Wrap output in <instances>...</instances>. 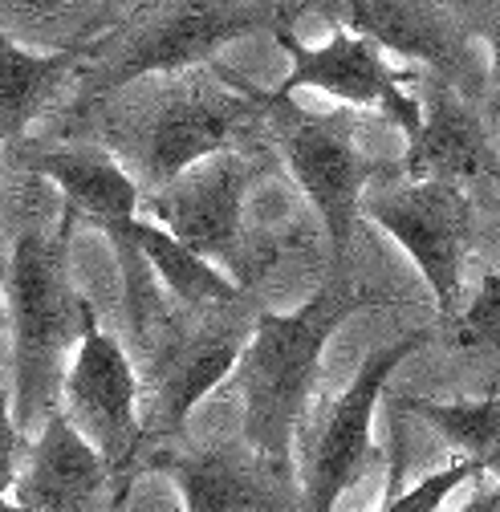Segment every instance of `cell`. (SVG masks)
I'll list each match as a JSON object with an SVG mask.
<instances>
[{"mask_svg":"<svg viewBox=\"0 0 500 512\" xmlns=\"http://www.w3.org/2000/svg\"><path fill=\"white\" fill-rule=\"evenodd\" d=\"M374 305H379V297L366 285H358L350 269L342 273L330 269L326 285L301 309L293 313L261 309L257 330L232 374V387L244 399L240 439L257 456L293 468V443L318 391L326 342L338 334L346 317Z\"/></svg>","mask_w":500,"mask_h":512,"instance_id":"6da1fadb","label":"cell"},{"mask_svg":"<svg viewBox=\"0 0 500 512\" xmlns=\"http://www.w3.org/2000/svg\"><path fill=\"white\" fill-rule=\"evenodd\" d=\"M110 143V155L151 196L216 155L269 147V94L208 61L196 78L151 94L127 126H110Z\"/></svg>","mask_w":500,"mask_h":512,"instance_id":"7a4b0ae2","label":"cell"},{"mask_svg":"<svg viewBox=\"0 0 500 512\" xmlns=\"http://www.w3.org/2000/svg\"><path fill=\"white\" fill-rule=\"evenodd\" d=\"M74 216L61 212L49 228L25 224L9 252L5 297L13 317V419L29 435L61 407L66 387V346L82 342L86 297L70 281Z\"/></svg>","mask_w":500,"mask_h":512,"instance_id":"3957f363","label":"cell"},{"mask_svg":"<svg viewBox=\"0 0 500 512\" xmlns=\"http://www.w3.org/2000/svg\"><path fill=\"white\" fill-rule=\"evenodd\" d=\"M261 293L244 289L228 305L187 313L159 342V350L139 366V423H143V460L167 447L192 419V411L236 374L244 346L257 330Z\"/></svg>","mask_w":500,"mask_h":512,"instance_id":"277c9868","label":"cell"},{"mask_svg":"<svg viewBox=\"0 0 500 512\" xmlns=\"http://www.w3.org/2000/svg\"><path fill=\"white\" fill-rule=\"evenodd\" d=\"M362 114L358 110H330L314 114L293 98L269 94V147L281 155L293 183L305 191L326 228V244L334 256V273L350 265V240L362 216L366 183L383 167L370 163L358 147Z\"/></svg>","mask_w":500,"mask_h":512,"instance_id":"5b68a950","label":"cell"},{"mask_svg":"<svg viewBox=\"0 0 500 512\" xmlns=\"http://www.w3.org/2000/svg\"><path fill=\"white\" fill-rule=\"evenodd\" d=\"M147 29L118 41V49L98 45V66L90 74L86 98L78 110H90L98 102H110L131 82H143L151 74H175V70H200L228 41L253 37V33H281L301 13H314V5H216V0H187V5L159 9Z\"/></svg>","mask_w":500,"mask_h":512,"instance_id":"8992f818","label":"cell"},{"mask_svg":"<svg viewBox=\"0 0 500 512\" xmlns=\"http://www.w3.org/2000/svg\"><path fill=\"white\" fill-rule=\"evenodd\" d=\"M269 151L273 147H244L192 167L171 187L143 196V216L240 289H257L265 261L244 232V196L269 171Z\"/></svg>","mask_w":500,"mask_h":512,"instance_id":"52a82bcc","label":"cell"},{"mask_svg":"<svg viewBox=\"0 0 500 512\" xmlns=\"http://www.w3.org/2000/svg\"><path fill=\"white\" fill-rule=\"evenodd\" d=\"M61 411L102 456L114 480V508H122L135 476L143 472V423H139V370L131 350L98 326V309L86 305L82 342L61 387Z\"/></svg>","mask_w":500,"mask_h":512,"instance_id":"ba28073f","label":"cell"},{"mask_svg":"<svg viewBox=\"0 0 500 512\" xmlns=\"http://www.w3.org/2000/svg\"><path fill=\"white\" fill-rule=\"evenodd\" d=\"M362 216L391 232L452 326L464 309V273L476 248V196L456 183H399L362 200Z\"/></svg>","mask_w":500,"mask_h":512,"instance_id":"9c48e42d","label":"cell"},{"mask_svg":"<svg viewBox=\"0 0 500 512\" xmlns=\"http://www.w3.org/2000/svg\"><path fill=\"white\" fill-rule=\"evenodd\" d=\"M277 45L289 57V74L285 82L273 90L277 98H293V90H322L326 98L342 102L346 110H374L391 118L399 131L407 135V143L419 135V122H423V106L419 94L407 90V82L419 78V70H391L387 53L358 37L354 29L334 21V33L326 45L309 49L293 37V29L273 33Z\"/></svg>","mask_w":500,"mask_h":512,"instance_id":"30bf717a","label":"cell"},{"mask_svg":"<svg viewBox=\"0 0 500 512\" xmlns=\"http://www.w3.org/2000/svg\"><path fill=\"white\" fill-rule=\"evenodd\" d=\"M330 17L358 37L374 41L383 53H399L403 61L419 66V74H431L460 90L472 106L480 102L488 74L476 61V37L464 25L456 5H423V0H350L334 5Z\"/></svg>","mask_w":500,"mask_h":512,"instance_id":"8fae6325","label":"cell"},{"mask_svg":"<svg viewBox=\"0 0 500 512\" xmlns=\"http://www.w3.org/2000/svg\"><path fill=\"white\" fill-rule=\"evenodd\" d=\"M427 342L423 330L374 350L354 382L346 387V395L330 407V419L322 423L314 447H309V468H305V512H334L338 500L362 480L366 464L374 460V443H370V427H374V407H379L391 374L403 366V358H411L419 346Z\"/></svg>","mask_w":500,"mask_h":512,"instance_id":"7c38bea8","label":"cell"},{"mask_svg":"<svg viewBox=\"0 0 500 512\" xmlns=\"http://www.w3.org/2000/svg\"><path fill=\"white\" fill-rule=\"evenodd\" d=\"M143 468L167 472L183 492V512H305V492L289 464L257 456L244 439L208 443L196 452L159 447Z\"/></svg>","mask_w":500,"mask_h":512,"instance_id":"4fadbf2b","label":"cell"},{"mask_svg":"<svg viewBox=\"0 0 500 512\" xmlns=\"http://www.w3.org/2000/svg\"><path fill=\"white\" fill-rule=\"evenodd\" d=\"M415 94L423 106L419 135L407 143L399 171L407 183H456V187H480L492 191L500 187V155L492 147V126L488 114H480L460 90L448 82L419 74Z\"/></svg>","mask_w":500,"mask_h":512,"instance_id":"5bb4252c","label":"cell"},{"mask_svg":"<svg viewBox=\"0 0 500 512\" xmlns=\"http://www.w3.org/2000/svg\"><path fill=\"white\" fill-rule=\"evenodd\" d=\"M21 167L49 179L66 196V212L110 240L114 261L143 252V187L106 147H37L21 155Z\"/></svg>","mask_w":500,"mask_h":512,"instance_id":"9a60e30c","label":"cell"},{"mask_svg":"<svg viewBox=\"0 0 500 512\" xmlns=\"http://www.w3.org/2000/svg\"><path fill=\"white\" fill-rule=\"evenodd\" d=\"M21 512H106L114 508V480L102 456L82 439V431L53 411L29 447V468L17 480Z\"/></svg>","mask_w":500,"mask_h":512,"instance_id":"2e32d148","label":"cell"},{"mask_svg":"<svg viewBox=\"0 0 500 512\" xmlns=\"http://www.w3.org/2000/svg\"><path fill=\"white\" fill-rule=\"evenodd\" d=\"M98 45L102 37L33 53L0 29V143H21L66 82H74L86 61L98 57Z\"/></svg>","mask_w":500,"mask_h":512,"instance_id":"e0dca14e","label":"cell"},{"mask_svg":"<svg viewBox=\"0 0 500 512\" xmlns=\"http://www.w3.org/2000/svg\"><path fill=\"white\" fill-rule=\"evenodd\" d=\"M391 407L435 427L452 452H460V460L500 480V395L480 403H431V399L399 395L391 399Z\"/></svg>","mask_w":500,"mask_h":512,"instance_id":"ac0fdd59","label":"cell"},{"mask_svg":"<svg viewBox=\"0 0 500 512\" xmlns=\"http://www.w3.org/2000/svg\"><path fill=\"white\" fill-rule=\"evenodd\" d=\"M139 244H143V256L151 261L159 285L167 289V297L187 309V313H200V309H212V305H228L236 301L244 289L236 281H228L216 265L200 261L192 248H183L175 236H167L159 224L143 220L139 228Z\"/></svg>","mask_w":500,"mask_h":512,"instance_id":"d6986e66","label":"cell"},{"mask_svg":"<svg viewBox=\"0 0 500 512\" xmlns=\"http://www.w3.org/2000/svg\"><path fill=\"white\" fill-rule=\"evenodd\" d=\"M452 338L460 350H488L500 346V269L488 273L476 289V297L460 309L452 322Z\"/></svg>","mask_w":500,"mask_h":512,"instance_id":"ffe728a7","label":"cell"},{"mask_svg":"<svg viewBox=\"0 0 500 512\" xmlns=\"http://www.w3.org/2000/svg\"><path fill=\"white\" fill-rule=\"evenodd\" d=\"M468 480H484V472H480L476 464H468V460H456V464H448V468H440V472L423 476V480H419L415 488H407L399 500H383L379 512H440V504H444L460 484H468Z\"/></svg>","mask_w":500,"mask_h":512,"instance_id":"44dd1931","label":"cell"},{"mask_svg":"<svg viewBox=\"0 0 500 512\" xmlns=\"http://www.w3.org/2000/svg\"><path fill=\"white\" fill-rule=\"evenodd\" d=\"M472 37L488 45V126L500 118V5H456Z\"/></svg>","mask_w":500,"mask_h":512,"instance_id":"7402d4cb","label":"cell"},{"mask_svg":"<svg viewBox=\"0 0 500 512\" xmlns=\"http://www.w3.org/2000/svg\"><path fill=\"white\" fill-rule=\"evenodd\" d=\"M21 431L13 419V399L0 387V504H9V492L17 488V456H21Z\"/></svg>","mask_w":500,"mask_h":512,"instance_id":"603a6c76","label":"cell"},{"mask_svg":"<svg viewBox=\"0 0 500 512\" xmlns=\"http://www.w3.org/2000/svg\"><path fill=\"white\" fill-rule=\"evenodd\" d=\"M460 512H500V480L480 484V488H476V496H472Z\"/></svg>","mask_w":500,"mask_h":512,"instance_id":"cb8c5ba5","label":"cell"},{"mask_svg":"<svg viewBox=\"0 0 500 512\" xmlns=\"http://www.w3.org/2000/svg\"><path fill=\"white\" fill-rule=\"evenodd\" d=\"M488 200H492V204H496V208H500V187H496V191H492V196H488Z\"/></svg>","mask_w":500,"mask_h":512,"instance_id":"d4e9b609","label":"cell"}]
</instances>
